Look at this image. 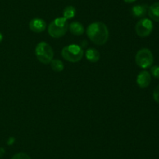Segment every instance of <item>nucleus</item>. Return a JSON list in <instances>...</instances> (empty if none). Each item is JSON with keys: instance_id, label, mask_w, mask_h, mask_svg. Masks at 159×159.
Here are the masks:
<instances>
[{"instance_id": "f257e3e1", "label": "nucleus", "mask_w": 159, "mask_h": 159, "mask_svg": "<svg viewBox=\"0 0 159 159\" xmlns=\"http://www.w3.org/2000/svg\"><path fill=\"white\" fill-rule=\"evenodd\" d=\"M86 34L89 38L98 45H105L110 36L107 25L102 22H94L89 25Z\"/></svg>"}, {"instance_id": "f03ea898", "label": "nucleus", "mask_w": 159, "mask_h": 159, "mask_svg": "<svg viewBox=\"0 0 159 159\" xmlns=\"http://www.w3.org/2000/svg\"><path fill=\"white\" fill-rule=\"evenodd\" d=\"M68 24L64 17H58L53 20L48 26V34L54 38L62 37L68 31Z\"/></svg>"}, {"instance_id": "7ed1b4c3", "label": "nucleus", "mask_w": 159, "mask_h": 159, "mask_svg": "<svg viewBox=\"0 0 159 159\" xmlns=\"http://www.w3.org/2000/svg\"><path fill=\"white\" fill-rule=\"evenodd\" d=\"M35 55L39 62L43 64H48L53 60L54 51L51 45L42 41L37 44L36 46Z\"/></svg>"}, {"instance_id": "20e7f679", "label": "nucleus", "mask_w": 159, "mask_h": 159, "mask_svg": "<svg viewBox=\"0 0 159 159\" xmlns=\"http://www.w3.org/2000/svg\"><path fill=\"white\" fill-rule=\"evenodd\" d=\"M61 55L68 62H78L82 60L84 51L79 45H69L64 47L61 51Z\"/></svg>"}, {"instance_id": "39448f33", "label": "nucleus", "mask_w": 159, "mask_h": 159, "mask_svg": "<svg viewBox=\"0 0 159 159\" xmlns=\"http://www.w3.org/2000/svg\"><path fill=\"white\" fill-rule=\"evenodd\" d=\"M153 54L148 48H141L137 52L135 56V62L137 65L142 69H147L153 64Z\"/></svg>"}, {"instance_id": "423d86ee", "label": "nucleus", "mask_w": 159, "mask_h": 159, "mask_svg": "<svg viewBox=\"0 0 159 159\" xmlns=\"http://www.w3.org/2000/svg\"><path fill=\"white\" fill-rule=\"evenodd\" d=\"M153 27V23L150 19L143 18L137 23L135 31L140 37H146L152 34Z\"/></svg>"}, {"instance_id": "0eeeda50", "label": "nucleus", "mask_w": 159, "mask_h": 159, "mask_svg": "<svg viewBox=\"0 0 159 159\" xmlns=\"http://www.w3.org/2000/svg\"><path fill=\"white\" fill-rule=\"evenodd\" d=\"M29 27L33 32L41 33L45 31L47 27L46 22L40 18H34L30 21Z\"/></svg>"}, {"instance_id": "6e6552de", "label": "nucleus", "mask_w": 159, "mask_h": 159, "mask_svg": "<svg viewBox=\"0 0 159 159\" xmlns=\"http://www.w3.org/2000/svg\"><path fill=\"white\" fill-rule=\"evenodd\" d=\"M152 82V76L148 71H141L137 76V84L141 88H146Z\"/></svg>"}, {"instance_id": "1a4fd4ad", "label": "nucleus", "mask_w": 159, "mask_h": 159, "mask_svg": "<svg viewBox=\"0 0 159 159\" xmlns=\"http://www.w3.org/2000/svg\"><path fill=\"white\" fill-rule=\"evenodd\" d=\"M148 10V6L147 5H136L132 8L131 13L134 18H142L147 14Z\"/></svg>"}, {"instance_id": "9d476101", "label": "nucleus", "mask_w": 159, "mask_h": 159, "mask_svg": "<svg viewBox=\"0 0 159 159\" xmlns=\"http://www.w3.org/2000/svg\"><path fill=\"white\" fill-rule=\"evenodd\" d=\"M69 31L74 35L79 36L84 34V32H85V28H84L83 25L82 23H79V22L75 21L70 23Z\"/></svg>"}, {"instance_id": "9b49d317", "label": "nucleus", "mask_w": 159, "mask_h": 159, "mask_svg": "<svg viewBox=\"0 0 159 159\" xmlns=\"http://www.w3.org/2000/svg\"><path fill=\"white\" fill-rule=\"evenodd\" d=\"M85 57H86L87 60L91 62H96L99 60L100 58V55L98 50L96 48H88L85 51Z\"/></svg>"}, {"instance_id": "f8f14e48", "label": "nucleus", "mask_w": 159, "mask_h": 159, "mask_svg": "<svg viewBox=\"0 0 159 159\" xmlns=\"http://www.w3.org/2000/svg\"><path fill=\"white\" fill-rule=\"evenodd\" d=\"M148 13L152 20L159 22V2L154 3L150 7H148Z\"/></svg>"}, {"instance_id": "ddd939ff", "label": "nucleus", "mask_w": 159, "mask_h": 159, "mask_svg": "<svg viewBox=\"0 0 159 159\" xmlns=\"http://www.w3.org/2000/svg\"><path fill=\"white\" fill-rule=\"evenodd\" d=\"M76 10L75 8L72 6H68L65 8L63 11V17L66 20H69V19L73 18L75 16Z\"/></svg>"}, {"instance_id": "4468645a", "label": "nucleus", "mask_w": 159, "mask_h": 159, "mask_svg": "<svg viewBox=\"0 0 159 159\" xmlns=\"http://www.w3.org/2000/svg\"><path fill=\"white\" fill-rule=\"evenodd\" d=\"M51 67L54 72H57V73H60V72L63 71L64 70V63L59 59H53L51 62Z\"/></svg>"}, {"instance_id": "2eb2a0df", "label": "nucleus", "mask_w": 159, "mask_h": 159, "mask_svg": "<svg viewBox=\"0 0 159 159\" xmlns=\"http://www.w3.org/2000/svg\"><path fill=\"white\" fill-rule=\"evenodd\" d=\"M12 159H31V158L28 154H25V153H23V152H20V153H17V154H14V155L12 156Z\"/></svg>"}, {"instance_id": "dca6fc26", "label": "nucleus", "mask_w": 159, "mask_h": 159, "mask_svg": "<svg viewBox=\"0 0 159 159\" xmlns=\"http://www.w3.org/2000/svg\"><path fill=\"white\" fill-rule=\"evenodd\" d=\"M151 73L156 79H159V65H154L151 68Z\"/></svg>"}, {"instance_id": "f3484780", "label": "nucleus", "mask_w": 159, "mask_h": 159, "mask_svg": "<svg viewBox=\"0 0 159 159\" xmlns=\"http://www.w3.org/2000/svg\"><path fill=\"white\" fill-rule=\"evenodd\" d=\"M153 98L154 100L157 103H159V84L155 88L153 91Z\"/></svg>"}, {"instance_id": "a211bd4d", "label": "nucleus", "mask_w": 159, "mask_h": 159, "mask_svg": "<svg viewBox=\"0 0 159 159\" xmlns=\"http://www.w3.org/2000/svg\"><path fill=\"white\" fill-rule=\"evenodd\" d=\"M4 153H5V150L3 149V148L0 147V157H2V156L3 155V154H4Z\"/></svg>"}, {"instance_id": "6ab92c4d", "label": "nucleus", "mask_w": 159, "mask_h": 159, "mask_svg": "<svg viewBox=\"0 0 159 159\" xmlns=\"http://www.w3.org/2000/svg\"><path fill=\"white\" fill-rule=\"evenodd\" d=\"M124 2H125L126 3H132L134 2H135L136 0H124Z\"/></svg>"}, {"instance_id": "aec40b11", "label": "nucleus", "mask_w": 159, "mask_h": 159, "mask_svg": "<svg viewBox=\"0 0 159 159\" xmlns=\"http://www.w3.org/2000/svg\"><path fill=\"white\" fill-rule=\"evenodd\" d=\"M2 40H3V36H2V34L1 33H0V43H1V42L2 41Z\"/></svg>"}]
</instances>
